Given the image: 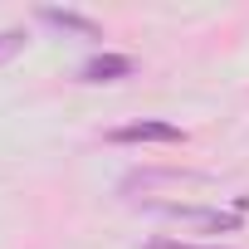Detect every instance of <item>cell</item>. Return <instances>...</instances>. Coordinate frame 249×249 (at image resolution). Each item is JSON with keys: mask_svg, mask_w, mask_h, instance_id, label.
<instances>
[{"mask_svg": "<svg viewBox=\"0 0 249 249\" xmlns=\"http://www.w3.org/2000/svg\"><path fill=\"white\" fill-rule=\"evenodd\" d=\"M25 39H30L25 30H0V64H10V59L25 49Z\"/></svg>", "mask_w": 249, "mask_h": 249, "instance_id": "cell-5", "label": "cell"}, {"mask_svg": "<svg viewBox=\"0 0 249 249\" xmlns=\"http://www.w3.org/2000/svg\"><path fill=\"white\" fill-rule=\"evenodd\" d=\"M107 142H117V147H127V142H161V147H176V142H181V127H176V122L142 117V122H127V127H112Z\"/></svg>", "mask_w": 249, "mask_h": 249, "instance_id": "cell-1", "label": "cell"}, {"mask_svg": "<svg viewBox=\"0 0 249 249\" xmlns=\"http://www.w3.org/2000/svg\"><path fill=\"white\" fill-rule=\"evenodd\" d=\"M166 215L191 220V225H205V230H239V215H234V210H191V205H166Z\"/></svg>", "mask_w": 249, "mask_h": 249, "instance_id": "cell-4", "label": "cell"}, {"mask_svg": "<svg viewBox=\"0 0 249 249\" xmlns=\"http://www.w3.org/2000/svg\"><path fill=\"white\" fill-rule=\"evenodd\" d=\"M39 20H44V25H59V30H69V35H83V39H103V30H98L88 15H78V10H54V5H44Z\"/></svg>", "mask_w": 249, "mask_h": 249, "instance_id": "cell-3", "label": "cell"}, {"mask_svg": "<svg viewBox=\"0 0 249 249\" xmlns=\"http://www.w3.org/2000/svg\"><path fill=\"white\" fill-rule=\"evenodd\" d=\"M127 73H132V59H127V54H93V59L78 69L83 83H117V78H127Z\"/></svg>", "mask_w": 249, "mask_h": 249, "instance_id": "cell-2", "label": "cell"}, {"mask_svg": "<svg viewBox=\"0 0 249 249\" xmlns=\"http://www.w3.org/2000/svg\"><path fill=\"white\" fill-rule=\"evenodd\" d=\"M147 249H225V244H181V239H152Z\"/></svg>", "mask_w": 249, "mask_h": 249, "instance_id": "cell-6", "label": "cell"}, {"mask_svg": "<svg viewBox=\"0 0 249 249\" xmlns=\"http://www.w3.org/2000/svg\"><path fill=\"white\" fill-rule=\"evenodd\" d=\"M234 210H249V196H239V200H234Z\"/></svg>", "mask_w": 249, "mask_h": 249, "instance_id": "cell-7", "label": "cell"}]
</instances>
